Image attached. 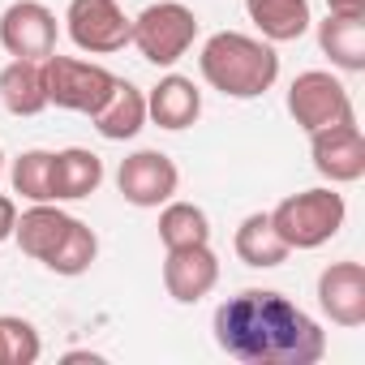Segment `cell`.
<instances>
[{
	"mask_svg": "<svg viewBox=\"0 0 365 365\" xmlns=\"http://www.w3.org/2000/svg\"><path fill=\"white\" fill-rule=\"evenodd\" d=\"M198 116H202V91L194 86V78L168 73V78H159L150 86V95H146V120H155L159 129L180 133V129L198 125Z\"/></svg>",
	"mask_w": 365,
	"mask_h": 365,
	"instance_id": "obj_13",
	"label": "cell"
},
{
	"mask_svg": "<svg viewBox=\"0 0 365 365\" xmlns=\"http://www.w3.org/2000/svg\"><path fill=\"white\" fill-rule=\"evenodd\" d=\"M14 194L26 202H52V150H22L14 159Z\"/></svg>",
	"mask_w": 365,
	"mask_h": 365,
	"instance_id": "obj_23",
	"label": "cell"
},
{
	"mask_svg": "<svg viewBox=\"0 0 365 365\" xmlns=\"http://www.w3.org/2000/svg\"><path fill=\"white\" fill-rule=\"evenodd\" d=\"M95 254H99V237L91 232V224H82V220H69V228H65V237H61V245L48 254V271H56V275H82V271H91V262H95Z\"/></svg>",
	"mask_w": 365,
	"mask_h": 365,
	"instance_id": "obj_22",
	"label": "cell"
},
{
	"mask_svg": "<svg viewBox=\"0 0 365 365\" xmlns=\"http://www.w3.org/2000/svg\"><path fill=\"white\" fill-rule=\"evenodd\" d=\"M65 361H103L99 352H65Z\"/></svg>",
	"mask_w": 365,
	"mask_h": 365,
	"instance_id": "obj_27",
	"label": "cell"
},
{
	"mask_svg": "<svg viewBox=\"0 0 365 365\" xmlns=\"http://www.w3.org/2000/svg\"><path fill=\"white\" fill-rule=\"evenodd\" d=\"M39 352H43V339L26 318L0 314V365H35Z\"/></svg>",
	"mask_w": 365,
	"mask_h": 365,
	"instance_id": "obj_24",
	"label": "cell"
},
{
	"mask_svg": "<svg viewBox=\"0 0 365 365\" xmlns=\"http://www.w3.org/2000/svg\"><path fill=\"white\" fill-rule=\"evenodd\" d=\"M0 176H5V155H0Z\"/></svg>",
	"mask_w": 365,
	"mask_h": 365,
	"instance_id": "obj_28",
	"label": "cell"
},
{
	"mask_svg": "<svg viewBox=\"0 0 365 365\" xmlns=\"http://www.w3.org/2000/svg\"><path fill=\"white\" fill-rule=\"evenodd\" d=\"M232 250H237V258H241L245 267H258V271H271V267L288 262V254H292V250L279 241V232H275V224H271L267 211H254V215L241 220V228H237V237H232Z\"/></svg>",
	"mask_w": 365,
	"mask_h": 365,
	"instance_id": "obj_19",
	"label": "cell"
},
{
	"mask_svg": "<svg viewBox=\"0 0 365 365\" xmlns=\"http://www.w3.org/2000/svg\"><path fill=\"white\" fill-rule=\"evenodd\" d=\"M327 14H352V18H361L365 14V0H327Z\"/></svg>",
	"mask_w": 365,
	"mask_h": 365,
	"instance_id": "obj_26",
	"label": "cell"
},
{
	"mask_svg": "<svg viewBox=\"0 0 365 365\" xmlns=\"http://www.w3.org/2000/svg\"><path fill=\"white\" fill-rule=\"evenodd\" d=\"M91 120H95V129H99L108 142H129V138H138L142 125H146V95H142L129 78H116V82H112V95L91 112Z\"/></svg>",
	"mask_w": 365,
	"mask_h": 365,
	"instance_id": "obj_15",
	"label": "cell"
},
{
	"mask_svg": "<svg viewBox=\"0 0 365 365\" xmlns=\"http://www.w3.org/2000/svg\"><path fill=\"white\" fill-rule=\"evenodd\" d=\"M198 69L211 91L228 99H258L275 86L279 78V56L267 39L241 35V31H220L202 43Z\"/></svg>",
	"mask_w": 365,
	"mask_h": 365,
	"instance_id": "obj_2",
	"label": "cell"
},
{
	"mask_svg": "<svg viewBox=\"0 0 365 365\" xmlns=\"http://www.w3.org/2000/svg\"><path fill=\"white\" fill-rule=\"evenodd\" d=\"M176 185H180V172H176V163L163 150H133L116 168V190H120V198L129 207H142V211L163 207L176 194Z\"/></svg>",
	"mask_w": 365,
	"mask_h": 365,
	"instance_id": "obj_8",
	"label": "cell"
},
{
	"mask_svg": "<svg viewBox=\"0 0 365 365\" xmlns=\"http://www.w3.org/2000/svg\"><path fill=\"white\" fill-rule=\"evenodd\" d=\"M318 48L322 56L344 69V73H361L365 69V14H327L318 22Z\"/></svg>",
	"mask_w": 365,
	"mask_h": 365,
	"instance_id": "obj_16",
	"label": "cell"
},
{
	"mask_svg": "<svg viewBox=\"0 0 365 365\" xmlns=\"http://www.w3.org/2000/svg\"><path fill=\"white\" fill-rule=\"evenodd\" d=\"M288 112L292 120L305 129V133H318L327 125H339V120H352V99H348V86L327 73V69H305L292 78L288 86Z\"/></svg>",
	"mask_w": 365,
	"mask_h": 365,
	"instance_id": "obj_6",
	"label": "cell"
},
{
	"mask_svg": "<svg viewBox=\"0 0 365 365\" xmlns=\"http://www.w3.org/2000/svg\"><path fill=\"white\" fill-rule=\"evenodd\" d=\"M215 344L241 365H318L327 331L284 292L245 288L215 309Z\"/></svg>",
	"mask_w": 365,
	"mask_h": 365,
	"instance_id": "obj_1",
	"label": "cell"
},
{
	"mask_svg": "<svg viewBox=\"0 0 365 365\" xmlns=\"http://www.w3.org/2000/svg\"><path fill=\"white\" fill-rule=\"evenodd\" d=\"M318 305L335 327H365V267L361 262H331L318 275Z\"/></svg>",
	"mask_w": 365,
	"mask_h": 365,
	"instance_id": "obj_12",
	"label": "cell"
},
{
	"mask_svg": "<svg viewBox=\"0 0 365 365\" xmlns=\"http://www.w3.org/2000/svg\"><path fill=\"white\" fill-rule=\"evenodd\" d=\"M309 159H314L318 176H327L331 185H352V180H361L365 176V138H361L356 116L309 133Z\"/></svg>",
	"mask_w": 365,
	"mask_h": 365,
	"instance_id": "obj_10",
	"label": "cell"
},
{
	"mask_svg": "<svg viewBox=\"0 0 365 365\" xmlns=\"http://www.w3.org/2000/svg\"><path fill=\"white\" fill-rule=\"evenodd\" d=\"M0 103L14 116H39L48 108V91H43V61H9L0 69Z\"/></svg>",
	"mask_w": 365,
	"mask_h": 365,
	"instance_id": "obj_18",
	"label": "cell"
},
{
	"mask_svg": "<svg viewBox=\"0 0 365 365\" xmlns=\"http://www.w3.org/2000/svg\"><path fill=\"white\" fill-rule=\"evenodd\" d=\"M245 14L250 22L262 31L267 43H292L309 31L314 14H309V0H245Z\"/></svg>",
	"mask_w": 365,
	"mask_h": 365,
	"instance_id": "obj_17",
	"label": "cell"
},
{
	"mask_svg": "<svg viewBox=\"0 0 365 365\" xmlns=\"http://www.w3.org/2000/svg\"><path fill=\"white\" fill-rule=\"evenodd\" d=\"M56 14L39 0H14V5L0 14V43L9 56L18 61H43L56 52Z\"/></svg>",
	"mask_w": 365,
	"mask_h": 365,
	"instance_id": "obj_9",
	"label": "cell"
},
{
	"mask_svg": "<svg viewBox=\"0 0 365 365\" xmlns=\"http://www.w3.org/2000/svg\"><path fill=\"white\" fill-rule=\"evenodd\" d=\"M103 185V159L86 146H65L52 155V202L91 198Z\"/></svg>",
	"mask_w": 365,
	"mask_h": 365,
	"instance_id": "obj_14",
	"label": "cell"
},
{
	"mask_svg": "<svg viewBox=\"0 0 365 365\" xmlns=\"http://www.w3.org/2000/svg\"><path fill=\"white\" fill-rule=\"evenodd\" d=\"M159 241L163 250H185V245H211V220L194 202H163L159 211Z\"/></svg>",
	"mask_w": 365,
	"mask_h": 365,
	"instance_id": "obj_21",
	"label": "cell"
},
{
	"mask_svg": "<svg viewBox=\"0 0 365 365\" xmlns=\"http://www.w3.org/2000/svg\"><path fill=\"white\" fill-rule=\"evenodd\" d=\"M69 220H73V215H65L61 207H52V202H35V207H31V211H22V220L14 224V237H18V245H22V254H26V258L48 262V254L61 245V237H65Z\"/></svg>",
	"mask_w": 365,
	"mask_h": 365,
	"instance_id": "obj_20",
	"label": "cell"
},
{
	"mask_svg": "<svg viewBox=\"0 0 365 365\" xmlns=\"http://www.w3.org/2000/svg\"><path fill=\"white\" fill-rule=\"evenodd\" d=\"M112 82H116V73H108L95 61H78V56H61V52L43 56V91H48V103H56L65 112L91 116L112 95Z\"/></svg>",
	"mask_w": 365,
	"mask_h": 365,
	"instance_id": "obj_5",
	"label": "cell"
},
{
	"mask_svg": "<svg viewBox=\"0 0 365 365\" xmlns=\"http://www.w3.org/2000/svg\"><path fill=\"white\" fill-rule=\"evenodd\" d=\"M267 215H271V224H275V232L288 250H318L331 237H339V228L348 220V207H344V194L318 185V190L288 194Z\"/></svg>",
	"mask_w": 365,
	"mask_h": 365,
	"instance_id": "obj_3",
	"label": "cell"
},
{
	"mask_svg": "<svg viewBox=\"0 0 365 365\" xmlns=\"http://www.w3.org/2000/svg\"><path fill=\"white\" fill-rule=\"evenodd\" d=\"M220 284V258L211 245H185V250H168L163 258V288L180 305H198L211 288Z\"/></svg>",
	"mask_w": 365,
	"mask_h": 365,
	"instance_id": "obj_11",
	"label": "cell"
},
{
	"mask_svg": "<svg viewBox=\"0 0 365 365\" xmlns=\"http://www.w3.org/2000/svg\"><path fill=\"white\" fill-rule=\"evenodd\" d=\"M14 224H18V202L0 194V241L14 237Z\"/></svg>",
	"mask_w": 365,
	"mask_h": 365,
	"instance_id": "obj_25",
	"label": "cell"
},
{
	"mask_svg": "<svg viewBox=\"0 0 365 365\" xmlns=\"http://www.w3.org/2000/svg\"><path fill=\"white\" fill-rule=\"evenodd\" d=\"M129 26H133V18H125L116 0H69V9H65L69 39L91 56L120 52L129 43Z\"/></svg>",
	"mask_w": 365,
	"mask_h": 365,
	"instance_id": "obj_7",
	"label": "cell"
},
{
	"mask_svg": "<svg viewBox=\"0 0 365 365\" xmlns=\"http://www.w3.org/2000/svg\"><path fill=\"white\" fill-rule=\"evenodd\" d=\"M198 39V14L180 0H159L146 5L133 26H129V43L142 52V61H150L155 69H172Z\"/></svg>",
	"mask_w": 365,
	"mask_h": 365,
	"instance_id": "obj_4",
	"label": "cell"
}]
</instances>
